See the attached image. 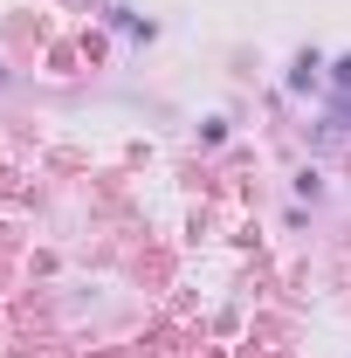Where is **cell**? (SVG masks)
<instances>
[{"label":"cell","instance_id":"1","mask_svg":"<svg viewBox=\"0 0 351 358\" xmlns=\"http://www.w3.org/2000/svg\"><path fill=\"white\" fill-rule=\"evenodd\" d=\"M338 83H345V90H351V55H345V62H338Z\"/></svg>","mask_w":351,"mask_h":358}]
</instances>
